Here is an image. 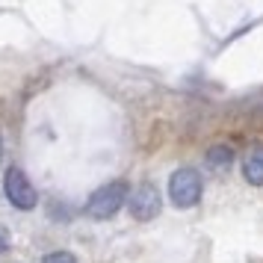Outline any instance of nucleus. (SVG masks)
<instances>
[{"instance_id": "1", "label": "nucleus", "mask_w": 263, "mask_h": 263, "mask_svg": "<svg viewBox=\"0 0 263 263\" xmlns=\"http://www.w3.org/2000/svg\"><path fill=\"white\" fill-rule=\"evenodd\" d=\"M127 201V183L124 180H116V183H107V186H101L98 192H92V198L86 204V213L92 216V219H112V216L119 213L121 207Z\"/></svg>"}, {"instance_id": "4", "label": "nucleus", "mask_w": 263, "mask_h": 263, "mask_svg": "<svg viewBox=\"0 0 263 263\" xmlns=\"http://www.w3.org/2000/svg\"><path fill=\"white\" fill-rule=\"evenodd\" d=\"M130 213L139 219V222H148V219H154L157 213H160V192L151 186V183H142L139 190H133L130 195Z\"/></svg>"}, {"instance_id": "7", "label": "nucleus", "mask_w": 263, "mask_h": 263, "mask_svg": "<svg viewBox=\"0 0 263 263\" xmlns=\"http://www.w3.org/2000/svg\"><path fill=\"white\" fill-rule=\"evenodd\" d=\"M42 263H77V260H74L68 251H53V254H48Z\"/></svg>"}, {"instance_id": "3", "label": "nucleus", "mask_w": 263, "mask_h": 263, "mask_svg": "<svg viewBox=\"0 0 263 263\" xmlns=\"http://www.w3.org/2000/svg\"><path fill=\"white\" fill-rule=\"evenodd\" d=\"M3 190H6V198L12 201V207H18V210H33L39 204V195H36V190H33V183H30V178H27L18 166L6 168V175H3Z\"/></svg>"}, {"instance_id": "2", "label": "nucleus", "mask_w": 263, "mask_h": 263, "mask_svg": "<svg viewBox=\"0 0 263 263\" xmlns=\"http://www.w3.org/2000/svg\"><path fill=\"white\" fill-rule=\"evenodd\" d=\"M201 175L195 172V168H178L172 178H168V195H172V201L178 204V207H195V204L201 201Z\"/></svg>"}, {"instance_id": "8", "label": "nucleus", "mask_w": 263, "mask_h": 263, "mask_svg": "<svg viewBox=\"0 0 263 263\" xmlns=\"http://www.w3.org/2000/svg\"><path fill=\"white\" fill-rule=\"evenodd\" d=\"M6 249H9V239H6V231L0 228V254H3Z\"/></svg>"}, {"instance_id": "6", "label": "nucleus", "mask_w": 263, "mask_h": 263, "mask_svg": "<svg viewBox=\"0 0 263 263\" xmlns=\"http://www.w3.org/2000/svg\"><path fill=\"white\" fill-rule=\"evenodd\" d=\"M207 160L213 163L216 168H225V166H231V160H234V154L228 151V148H213L210 154H207Z\"/></svg>"}, {"instance_id": "5", "label": "nucleus", "mask_w": 263, "mask_h": 263, "mask_svg": "<svg viewBox=\"0 0 263 263\" xmlns=\"http://www.w3.org/2000/svg\"><path fill=\"white\" fill-rule=\"evenodd\" d=\"M242 175L251 186H263V145H251L242 157Z\"/></svg>"}]
</instances>
